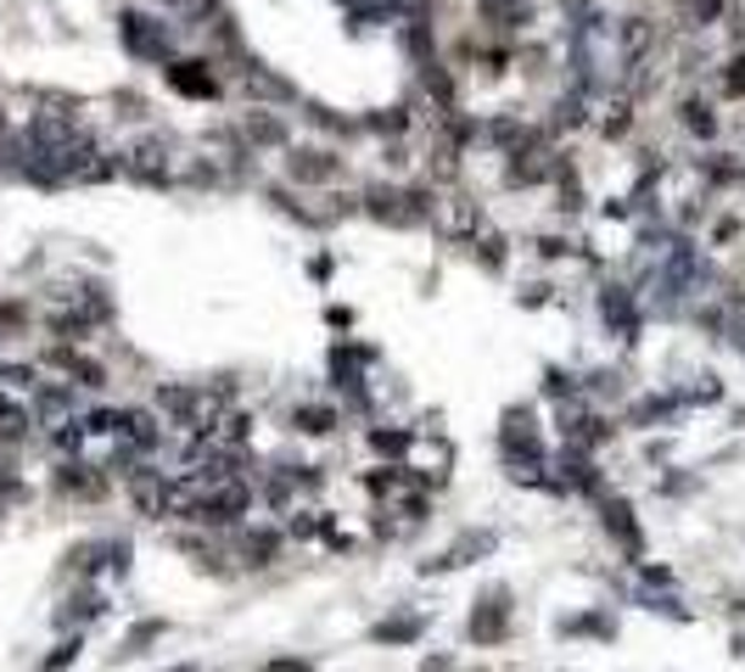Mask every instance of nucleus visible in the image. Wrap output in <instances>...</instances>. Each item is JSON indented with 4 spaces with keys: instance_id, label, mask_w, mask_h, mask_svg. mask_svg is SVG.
I'll list each match as a JSON object with an SVG mask.
<instances>
[{
    "instance_id": "nucleus-1",
    "label": "nucleus",
    "mask_w": 745,
    "mask_h": 672,
    "mask_svg": "<svg viewBox=\"0 0 745 672\" xmlns=\"http://www.w3.org/2000/svg\"><path fill=\"white\" fill-rule=\"evenodd\" d=\"M118 40L135 62H169V51H175V34L146 12H118Z\"/></svg>"
},
{
    "instance_id": "nucleus-2",
    "label": "nucleus",
    "mask_w": 745,
    "mask_h": 672,
    "mask_svg": "<svg viewBox=\"0 0 745 672\" xmlns=\"http://www.w3.org/2000/svg\"><path fill=\"white\" fill-rule=\"evenodd\" d=\"M427 202L432 197H421V191H403V186H370L365 191V213L370 219H381V224H421L427 219Z\"/></svg>"
},
{
    "instance_id": "nucleus-3",
    "label": "nucleus",
    "mask_w": 745,
    "mask_h": 672,
    "mask_svg": "<svg viewBox=\"0 0 745 672\" xmlns=\"http://www.w3.org/2000/svg\"><path fill=\"white\" fill-rule=\"evenodd\" d=\"M427 219H432V230H438V235H449V241H476L482 208H476L471 197L449 191V197H432V202H427Z\"/></svg>"
},
{
    "instance_id": "nucleus-4",
    "label": "nucleus",
    "mask_w": 745,
    "mask_h": 672,
    "mask_svg": "<svg viewBox=\"0 0 745 672\" xmlns=\"http://www.w3.org/2000/svg\"><path fill=\"white\" fill-rule=\"evenodd\" d=\"M118 168H124L129 180H140V186H169V168H175V162H169V146L151 135V140H135V146L118 157Z\"/></svg>"
},
{
    "instance_id": "nucleus-5",
    "label": "nucleus",
    "mask_w": 745,
    "mask_h": 672,
    "mask_svg": "<svg viewBox=\"0 0 745 672\" xmlns=\"http://www.w3.org/2000/svg\"><path fill=\"white\" fill-rule=\"evenodd\" d=\"M560 175V157L549 146H538L533 135L511 151V186H538V180H555Z\"/></svg>"
},
{
    "instance_id": "nucleus-6",
    "label": "nucleus",
    "mask_w": 745,
    "mask_h": 672,
    "mask_svg": "<svg viewBox=\"0 0 745 672\" xmlns=\"http://www.w3.org/2000/svg\"><path fill=\"white\" fill-rule=\"evenodd\" d=\"M162 73H169V84L180 96H191V102H213L219 96V78H213L208 62H162Z\"/></svg>"
},
{
    "instance_id": "nucleus-7",
    "label": "nucleus",
    "mask_w": 745,
    "mask_h": 672,
    "mask_svg": "<svg viewBox=\"0 0 745 672\" xmlns=\"http://www.w3.org/2000/svg\"><path fill=\"white\" fill-rule=\"evenodd\" d=\"M337 157L330 151H319V146H308V151H292V180L297 186H325V180H337Z\"/></svg>"
},
{
    "instance_id": "nucleus-8",
    "label": "nucleus",
    "mask_w": 745,
    "mask_h": 672,
    "mask_svg": "<svg viewBox=\"0 0 745 672\" xmlns=\"http://www.w3.org/2000/svg\"><path fill=\"white\" fill-rule=\"evenodd\" d=\"M606 533H611V538L622 544V555H628V560H639V555H644L639 522H633V511H628V504H622V498H611V504H606Z\"/></svg>"
},
{
    "instance_id": "nucleus-9",
    "label": "nucleus",
    "mask_w": 745,
    "mask_h": 672,
    "mask_svg": "<svg viewBox=\"0 0 745 672\" xmlns=\"http://www.w3.org/2000/svg\"><path fill=\"white\" fill-rule=\"evenodd\" d=\"M505 622H511V606H505V595H493V606H482V611L471 617V639H476V644L505 639Z\"/></svg>"
},
{
    "instance_id": "nucleus-10",
    "label": "nucleus",
    "mask_w": 745,
    "mask_h": 672,
    "mask_svg": "<svg viewBox=\"0 0 745 672\" xmlns=\"http://www.w3.org/2000/svg\"><path fill=\"white\" fill-rule=\"evenodd\" d=\"M241 135L253 140V146H281V140H286V129H281V124H275L264 107H253V113L241 118Z\"/></svg>"
},
{
    "instance_id": "nucleus-11",
    "label": "nucleus",
    "mask_w": 745,
    "mask_h": 672,
    "mask_svg": "<svg viewBox=\"0 0 745 672\" xmlns=\"http://www.w3.org/2000/svg\"><path fill=\"white\" fill-rule=\"evenodd\" d=\"M56 487H62V493H78V498H96V493H102V476H96L91 465H62V471H56Z\"/></svg>"
},
{
    "instance_id": "nucleus-12",
    "label": "nucleus",
    "mask_w": 745,
    "mask_h": 672,
    "mask_svg": "<svg viewBox=\"0 0 745 672\" xmlns=\"http://www.w3.org/2000/svg\"><path fill=\"white\" fill-rule=\"evenodd\" d=\"M487 549H493V533H471V538H460V544H454V549L438 560V571H449V566H465L471 555H487Z\"/></svg>"
},
{
    "instance_id": "nucleus-13",
    "label": "nucleus",
    "mask_w": 745,
    "mask_h": 672,
    "mask_svg": "<svg viewBox=\"0 0 745 672\" xmlns=\"http://www.w3.org/2000/svg\"><path fill=\"white\" fill-rule=\"evenodd\" d=\"M292 420H297V427H303V432H314V438H325L330 427H337V409H325V403H303V409H297Z\"/></svg>"
},
{
    "instance_id": "nucleus-14",
    "label": "nucleus",
    "mask_w": 745,
    "mask_h": 672,
    "mask_svg": "<svg viewBox=\"0 0 745 672\" xmlns=\"http://www.w3.org/2000/svg\"><path fill=\"white\" fill-rule=\"evenodd\" d=\"M29 427H34V414L23 403H12V398H0V438H23Z\"/></svg>"
},
{
    "instance_id": "nucleus-15",
    "label": "nucleus",
    "mask_w": 745,
    "mask_h": 672,
    "mask_svg": "<svg viewBox=\"0 0 745 672\" xmlns=\"http://www.w3.org/2000/svg\"><path fill=\"white\" fill-rule=\"evenodd\" d=\"M91 617H102V595H96V588H85V595H73V600H67V611H62L56 622H91Z\"/></svg>"
},
{
    "instance_id": "nucleus-16",
    "label": "nucleus",
    "mask_w": 745,
    "mask_h": 672,
    "mask_svg": "<svg viewBox=\"0 0 745 672\" xmlns=\"http://www.w3.org/2000/svg\"><path fill=\"white\" fill-rule=\"evenodd\" d=\"M241 555H246V566H270L275 560V533H246Z\"/></svg>"
},
{
    "instance_id": "nucleus-17",
    "label": "nucleus",
    "mask_w": 745,
    "mask_h": 672,
    "mask_svg": "<svg viewBox=\"0 0 745 672\" xmlns=\"http://www.w3.org/2000/svg\"><path fill=\"white\" fill-rule=\"evenodd\" d=\"M679 113H684V129H690V135H717V118H712L706 102H684Z\"/></svg>"
},
{
    "instance_id": "nucleus-18",
    "label": "nucleus",
    "mask_w": 745,
    "mask_h": 672,
    "mask_svg": "<svg viewBox=\"0 0 745 672\" xmlns=\"http://www.w3.org/2000/svg\"><path fill=\"white\" fill-rule=\"evenodd\" d=\"M416 633H421V622H416V617H403V622H381V628H376V639H392V644L416 639Z\"/></svg>"
},
{
    "instance_id": "nucleus-19",
    "label": "nucleus",
    "mask_w": 745,
    "mask_h": 672,
    "mask_svg": "<svg viewBox=\"0 0 745 672\" xmlns=\"http://www.w3.org/2000/svg\"><path fill=\"white\" fill-rule=\"evenodd\" d=\"M67 661H78V639H62V644H56V655H45V666H40V672H62Z\"/></svg>"
},
{
    "instance_id": "nucleus-20",
    "label": "nucleus",
    "mask_w": 745,
    "mask_h": 672,
    "mask_svg": "<svg viewBox=\"0 0 745 672\" xmlns=\"http://www.w3.org/2000/svg\"><path fill=\"white\" fill-rule=\"evenodd\" d=\"M723 91H728V96H745V56H728V73H723Z\"/></svg>"
},
{
    "instance_id": "nucleus-21",
    "label": "nucleus",
    "mask_w": 745,
    "mask_h": 672,
    "mask_svg": "<svg viewBox=\"0 0 745 672\" xmlns=\"http://www.w3.org/2000/svg\"><path fill=\"white\" fill-rule=\"evenodd\" d=\"M684 7H690V23H717L723 0H684Z\"/></svg>"
},
{
    "instance_id": "nucleus-22",
    "label": "nucleus",
    "mask_w": 745,
    "mask_h": 672,
    "mask_svg": "<svg viewBox=\"0 0 745 672\" xmlns=\"http://www.w3.org/2000/svg\"><path fill=\"white\" fill-rule=\"evenodd\" d=\"M157 7H169V12H180V18H191V23H197V18L213 7V0H157Z\"/></svg>"
},
{
    "instance_id": "nucleus-23",
    "label": "nucleus",
    "mask_w": 745,
    "mask_h": 672,
    "mask_svg": "<svg viewBox=\"0 0 745 672\" xmlns=\"http://www.w3.org/2000/svg\"><path fill=\"white\" fill-rule=\"evenodd\" d=\"M370 443H376L381 454H403V449H409V432H370Z\"/></svg>"
},
{
    "instance_id": "nucleus-24",
    "label": "nucleus",
    "mask_w": 745,
    "mask_h": 672,
    "mask_svg": "<svg viewBox=\"0 0 745 672\" xmlns=\"http://www.w3.org/2000/svg\"><path fill=\"white\" fill-rule=\"evenodd\" d=\"M584 118V96H560L555 102V124H577Z\"/></svg>"
},
{
    "instance_id": "nucleus-25",
    "label": "nucleus",
    "mask_w": 745,
    "mask_h": 672,
    "mask_svg": "<svg viewBox=\"0 0 745 672\" xmlns=\"http://www.w3.org/2000/svg\"><path fill=\"white\" fill-rule=\"evenodd\" d=\"M476 246H482V259H487V270H500V264H505V241H500V235H482Z\"/></svg>"
},
{
    "instance_id": "nucleus-26",
    "label": "nucleus",
    "mask_w": 745,
    "mask_h": 672,
    "mask_svg": "<svg viewBox=\"0 0 745 672\" xmlns=\"http://www.w3.org/2000/svg\"><path fill=\"white\" fill-rule=\"evenodd\" d=\"M40 414L45 420H62L67 414V392H40Z\"/></svg>"
},
{
    "instance_id": "nucleus-27",
    "label": "nucleus",
    "mask_w": 745,
    "mask_h": 672,
    "mask_svg": "<svg viewBox=\"0 0 745 672\" xmlns=\"http://www.w3.org/2000/svg\"><path fill=\"white\" fill-rule=\"evenodd\" d=\"M622 129H628V102H617L611 118H606V135H622Z\"/></svg>"
},
{
    "instance_id": "nucleus-28",
    "label": "nucleus",
    "mask_w": 745,
    "mask_h": 672,
    "mask_svg": "<svg viewBox=\"0 0 745 672\" xmlns=\"http://www.w3.org/2000/svg\"><path fill=\"white\" fill-rule=\"evenodd\" d=\"M270 672H308V666H303V661H275Z\"/></svg>"
}]
</instances>
